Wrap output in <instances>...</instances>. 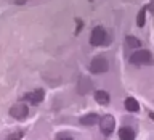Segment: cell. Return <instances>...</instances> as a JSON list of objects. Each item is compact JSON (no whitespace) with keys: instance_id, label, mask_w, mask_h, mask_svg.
<instances>
[{"instance_id":"obj_9","label":"cell","mask_w":154,"mask_h":140,"mask_svg":"<svg viewBox=\"0 0 154 140\" xmlns=\"http://www.w3.org/2000/svg\"><path fill=\"white\" fill-rule=\"evenodd\" d=\"M119 138L120 140H135V132L130 127H122L119 130Z\"/></svg>"},{"instance_id":"obj_8","label":"cell","mask_w":154,"mask_h":140,"mask_svg":"<svg viewBox=\"0 0 154 140\" xmlns=\"http://www.w3.org/2000/svg\"><path fill=\"white\" fill-rule=\"evenodd\" d=\"M95 100L98 101L100 105H108L109 103V94L108 92H104V90H96L95 92Z\"/></svg>"},{"instance_id":"obj_16","label":"cell","mask_w":154,"mask_h":140,"mask_svg":"<svg viewBox=\"0 0 154 140\" xmlns=\"http://www.w3.org/2000/svg\"><path fill=\"white\" fill-rule=\"evenodd\" d=\"M58 140H72V138H69V137H60Z\"/></svg>"},{"instance_id":"obj_4","label":"cell","mask_w":154,"mask_h":140,"mask_svg":"<svg viewBox=\"0 0 154 140\" xmlns=\"http://www.w3.org/2000/svg\"><path fill=\"white\" fill-rule=\"evenodd\" d=\"M114 127H116V119L111 114H106V116H103V118L100 119V129H101V132H103L104 135H111L112 130H114Z\"/></svg>"},{"instance_id":"obj_1","label":"cell","mask_w":154,"mask_h":140,"mask_svg":"<svg viewBox=\"0 0 154 140\" xmlns=\"http://www.w3.org/2000/svg\"><path fill=\"white\" fill-rule=\"evenodd\" d=\"M130 63H133L137 66H149L154 63V58L149 50H138L130 56Z\"/></svg>"},{"instance_id":"obj_15","label":"cell","mask_w":154,"mask_h":140,"mask_svg":"<svg viewBox=\"0 0 154 140\" xmlns=\"http://www.w3.org/2000/svg\"><path fill=\"white\" fill-rule=\"evenodd\" d=\"M26 2H27V0H14V3H18V5H24Z\"/></svg>"},{"instance_id":"obj_2","label":"cell","mask_w":154,"mask_h":140,"mask_svg":"<svg viewBox=\"0 0 154 140\" xmlns=\"http://www.w3.org/2000/svg\"><path fill=\"white\" fill-rule=\"evenodd\" d=\"M90 69L95 74H101V72H106L109 69V63L104 56H95L90 63Z\"/></svg>"},{"instance_id":"obj_10","label":"cell","mask_w":154,"mask_h":140,"mask_svg":"<svg viewBox=\"0 0 154 140\" xmlns=\"http://www.w3.org/2000/svg\"><path fill=\"white\" fill-rule=\"evenodd\" d=\"M125 110L130 111V113H137V111L140 110V105H138V101L132 98V97H128L127 100H125Z\"/></svg>"},{"instance_id":"obj_3","label":"cell","mask_w":154,"mask_h":140,"mask_svg":"<svg viewBox=\"0 0 154 140\" xmlns=\"http://www.w3.org/2000/svg\"><path fill=\"white\" fill-rule=\"evenodd\" d=\"M106 40V31L101 26H96L93 27V31L90 34V43L95 47H100L103 45V42Z\"/></svg>"},{"instance_id":"obj_13","label":"cell","mask_w":154,"mask_h":140,"mask_svg":"<svg viewBox=\"0 0 154 140\" xmlns=\"http://www.w3.org/2000/svg\"><path fill=\"white\" fill-rule=\"evenodd\" d=\"M23 138V132H14L11 135H8L7 140H21Z\"/></svg>"},{"instance_id":"obj_17","label":"cell","mask_w":154,"mask_h":140,"mask_svg":"<svg viewBox=\"0 0 154 140\" xmlns=\"http://www.w3.org/2000/svg\"><path fill=\"white\" fill-rule=\"evenodd\" d=\"M149 118H151V119L154 121V113H152V111H151V113H149Z\"/></svg>"},{"instance_id":"obj_7","label":"cell","mask_w":154,"mask_h":140,"mask_svg":"<svg viewBox=\"0 0 154 140\" xmlns=\"http://www.w3.org/2000/svg\"><path fill=\"white\" fill-rule=\"evenodd\" d=\"M80 122L84 126H95L96 122H100V116L95 114V113H90V114H85L84 118L80 119Z\"/></svg>"},{"instance_id":"obj_14","label":"cell","mask_w":154,"mask_h":140,"mask_svg":"<svg viewBox=\"0 0 154 140\" xmlns=\"http://www.w3.org/2000/svg\"><path fill=\"white\" fill-rule=\"evenodd\" d=\"M82 26H84V23H82V19H77V24H75V34H79V32H80Z\"/></svg>"},{"instance_id":"obj_12","label":"cell","mask_w":154,"mask_h":140,"mask_svg":"<svg viewBox=\"0 0 154 140\" xmlns=\"http://www.w3.org/2000/svg\"><path fill=\"white\" fill-rule=\"evenodd\" d=\"M146 7H144V8H141V10H140V13H138V16H137V24H138V26L140 27H143L144 26V18H146Z\"/></svg>"},{"instance_id":"obj_5","label":"cell","mask_w":154,"mask_h":140,"mask_svg":"<svg viewBox=\"0 0 154 140\" xmlns=\"http://www.w3.org/2000/svg\"><path fill=\"white\" fill-rule=\"evenodd\" d=\"M27 114H29V110H27V106L23 105V103L13 105L11 108H10V116H13L14 119H24Z\"/></svg>"},{"instance_id":"obj_11","label":"cell","mask_w":154,"mask_h":140,"mask_svg":"<svg viewBox=\"0 0 154 140\" xmlns=\"http://www.w3.org/2000/svg\"><path fill=\"white\" fill-rule=\"evenodd\" d=\"M125 43H127V47L130 48H137V47H141V40L133 36H127L125 37Z\"/></svg>"},{"instance_id":"obj_6","label":"cell","mask_w":154,"mask_h":140,"mask_svg":"<svg viewBox=\"0 0 154 140\" xmlns=\"http://www.w3.org/2000/svg\"><path fill=\"white\" fill-rule=\"evenodd\" d=\"M23 100L31 101L32 105H38V103H40V101L43 100V90L38 89V90H35V92H31V94L23 95Z\"/></svg>"}]
</instances>
